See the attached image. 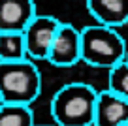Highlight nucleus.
Here are the masks:
<instances>
[{"label":"nucleus","instance_id":"nucleus-14","mask_svg":"<svg viewBox=\"0 0 128 126\" xmlns=\"http://www.w3.org/2000/svg\"><path fill=\"white\" fill-rule=\"evenodd\" d=\"M0 106H2V100H0Z\"/></svg>","mask_w":128,"mask_h":126},{"label":"nucleus","instance_id":"nucleus-9","mask_svg":"<svg viewBox=\"0 0 128 126\" xmlns=\"http://www.w3.org/2000/svg\"><path fill=\"white\" fill-rule=\"evenodd\" d=\"M24 58H26V53H24L23 34L2 32L0 34V62H17Z\"/></svg>","mask_w":128,"mask_h":126},{"label":"nucleus","instance_id":"nucleus-6","mask_svg":"<svg viewBox=\"0 0 128 126\" xmlns=\"http://www.w3.org/2000/svg\"><path fill=\"white\" fill-rule=\"evenodd\" d=\"M128 124V102L120 96L100 90L96 96L92 126H124Z\"/></svg>","mask_w":128,"mask_h":126},{"label":"nucleus","instance_id":"nucleus-11","mask_svg":"<svg viewBox=\"0 0 128 126\" xmlns=\"http://www.w3.org/2000/svg\"><path fill=\"white\" fill-rule=\"evenodd\" d=\"M108 90L128 102V62L122 60L108 72Z\"/></svg>","mask_w":128,"mask_h":126},{"label":"nucleus","instance_id":"nucleus-13","mask_svg":"<svg viewBox=\"0 0 128 126\" xmlns=\"http://www.w3.org/2000/svg\"><path fill=\"white\" fill-rule=\"evenodd\" d=\"M124 60H126V62H128V51H126V56H124Z\"/></svg>","mask_w":128,"mask_h":126},{"label":"nucleus","instance_id":"nucleus-3","mask_svg":"<svg viewBox=\"0 0 128 126\" xmlns=\"http://www.w3.org/2000/svg\"><path fill=\"white\" fill-rule=\"evenodd\" d=\"M81 38V60L94 68H108L120 64L126 56V42L113 28L100 24H88L79 30Z\"/></svg>","mask_w":128,"mask_h":126},{"label":"nucleus","instance_id":"nucleus-15","mask_svg":"<svg viewBox=\"0 0 128 126\" xmlns=\"http://www.w3.org/2000/svg\"><path fill=\"white\" fill-rule=\"evenodd\" d=\"M124 126H128V124H124Z\"/></svg>","mask_w":128,"mask_h":126},{"label":"nucleus","instance_id":"nucleus-5","mask_svg":"<svg viewBox=\"0 0 128 126\" xmlns=\"http://www.w3.org/2000/svg\"><path fill=\"white\" fill-rule=\"evenodd\" d=\"M81 60V38L79 30L70 23H60L55 40L47 55V62L58 68L74 66Z\"/></svg>","mask_w":128,"mask_h":126},{"label":"nucleus","instance_id":"nucleus-8","mask_svg":"<svg viewBox=\"0 0 128 126\" xmlns=\"http://www.w3.org/2000/svg\"><path fill=\"white\" fill-rule=\"evenodd\" d=\"M87 10L100 26L117 30L128 23V0H87Z\"/></svg>","mask_w":128,"mask_h":126},{"label":"nucleus","instance_id":"nucleus-4","mask_svg":"<svg viewBox=\"0 0 128 126\" xmlns=\"http://www.w3.org/2000/svg\"><path fill=\"white\" fill-rule=\"evenodd\" d=\"M60 26V21L51 15H36L23 30L24 53L28 60H47L49 49Z\"/></svg>","mask_w":128,"mask_h":126},{"label":"nucleus","instance_id":"nucleus-10","mask_svg":"<svg viewBox=\"0 0 128 126\" xmlns=\"http://www.w3.org/2000/svg\"><path fill=\"white\" fill-rule=\"evenodd\" d=\"M34 113L28 106H0V126H34Z\"/></svg>","mask_w":128,"mask_h":126},{"label":"nucleus","instance_id":"nucleus-2","mask_svg":"<svg viewBox=\"0 0 128 126\" xmlns=\"http://www.w3.org/2000/svg\"><path fill=\"white\" fill-rule=\"evenodd\" d=\"M42 94V72L32 60L0 62V100L12 106H28Z\"/></svg>","mask_w":128,"mask_h":126},{"label":"nucleus","instance_id":"nucleus-12","mask_svg":"<svg viewBox=\"0 0 128 126\" xmlns=\"http://www.w3.org/2000/svg\"><path fill=\"white\" fill-rule=\"evenodd\" d=\"M34 126H55V124H34Z\"/></svg>","mask_w":128,"mask_h":126},{"label":"nucleus","instance_id":"nucleus-7","mask_svg":"<svg viewBox=\"0 0 128 126\" xmlns=\"http://www.w3.org/2000/svg\"><path fill=\"white\" fill-rule=\"evenodd\" d=\"M36 15V4L32 0H0V34H23V30Z\"/></svg>","mask_w":128,"mask_h":126},{"label":"nucleus","instance_id":"nucleus-1","mask_svg":"<svg viewBox=\"0 0 128 126\" xmlns=\"http://www.w3.org/2000/svg\"><path fill=\"white\" fill-rule=\"evenodd\" d=\"M96 96L98 90L88 83L74 81L60 87L49 104L55 126H92Z\"/></svg>","mask_w":128,"mask_h":126}]
</instances>
